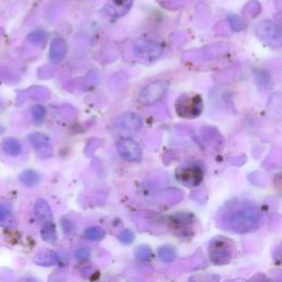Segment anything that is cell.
<instances>
[{
  "instance_id": "1",
  "label": "cell",
  "mask_w": 282,
  "mask_h": 282,
  "mask_svg": "<svg viewBox=\"0 0 282 282\" xmlns=\"http://www.w3.org/2000/svg\"><path fill=\"white\" fill-rule=\"evenodd\" d=\"M262 221L264 216L256 205L244 203L230 208L225 213L222 225L234 233L245 234L258 229L261 226Z\"/></svg>"
},
{
  "instance_id": "2",
  "label": "cell",
  "mask_w": 282,
  "mask_h": 282,
  "mask_svg": "<svg viewBox=\"0 0 282 282\" xmlns=\"http://www.w3.org/2000/svg\"><path fill=\"white\" fill-rule=\"evenodd\" d=\"M209 256L213 264L225 266L230 262L234 256V246L225 237L214 238L210 244Z\"/></svg>"
},
{
  "instance_id": "3",
  "label": "cell",
  "mask_w": 282,
  "mask_h": 282,
  "mask_svg": "<svg viewBox=\"0 0 282 282\" xmlns=\"http://www.w3.org/2000/svg\"><path fill=\"white\" fill-rule=\"evenodd\" d=\"M175 110L182 118L192 119L200 115L203 110V100L199 95H182L175 103Z\"/></svg>"
},
{
  "instance_id": "4",
  "label": "cell",
  "mask_w": 282,
  "mask_h": 282,
  "mask_svg": "<svg viewBox=\"0 0 282 282\" xmlns=\"http://www.w3.org/2000/svg\"><path fill=\"white\" fill-rule=\"evenodd\" d=\"M168 84L162 80L153 82L143 87L139 95V102L145 106H152L159 103L166 96Z\"/></svg>"
},
{
  "instance_id": "5",
  "label": "cell",
  "mask_w": 282,
  "mask_h": 282,
  "mask_svg": "<svg viewBox=\"0 0 282 282\" xmlns=\"http://www.w3.org/2000/svg\"><path fill=\"white\" fill-rule=\"evenodd\" d=\"M118 152L122 158L129 162H139L142 158V150L139 143L133 138H122L117 143Z\"/></svg>"
},
{
  "instance_id": "6",
  "label": "cell",
  "mask_w": 282,
  "mask_h": 282,
  "mask_svg": "<svg viewBox=\"0 0 282 282\" xmlns=\"http://www.w3.org/2000/svg\"><path fill=\"white\" fill-rule=\"evenodd\" d=\"M135 52L139 56V58L146 59V60H154L161 56L164 49L159 45L153 41L149 40H137L134 45Z\"/></svg>"
},
{
  "instance_id": "7",
  "label": "cell",
  "mask_w": 282,
  "mask_h": 282,
  "mask_svg": "<svg viewBox=\"0 0 282 282\" xmlns=\"http://www.w3.org/2000/svg\"><path fill=\"white\" fill-rule=\"evenodd\" d=\"M177 177L181 182L195 186L203 180V171L196 166L186 167L180 169L177 173Z\"/></svg>"
},
{
  "instance_id": "8",
  "label": "cell",
  "mask_w": 282,
  "mask_h": 282,
  "mask_svg": "<svg viewBox=\"0 0 282 282\" xmlns=\"http://www.w3.org/2000/svg\"><path fill=\"white\" fill-rule=\"evenodd\" d=\"M29 141L41 158H49L52 155V147L50 145L49 138L46 135L34 133L29 136Z\"/></svg>"
},
{
  "instance_id": "9",
  "label": "cell",
  "mask_w": 282,
  "mask_h": 282,
  "mask_svg": "<svg viewBox=\"0 0 282 282\" xmlns=\"http://www.w3.org/2000/svg\"><path fill=\"white\" fill-rule=\"evenodd\" d=\"M142 125V119L135 112H126L122 115L116 122V127L124 131H137Z\"/></svg>"
},
{
  "instance_id": "10",
  "label": "cell",
  "mask_w": 282,
  "mask_h": 282,
  "mask_svg": "<svg viewBox=\"0 0 282 282\" xmlns=\"http://www.w3.org/2000/svg\"><path fill=\"white\" fill-rule=\"evenodd\" d=\"M256 32L264 41L265 40L268 41V39L273 40V41H280V39H281L280 29L275 26V24L269 22V21H264V22L259 23L258 26H257Z\"/></svg>"
},
{
  "instance_id": "11",
  "label": "cell",
  "mask_w": 282,
  "mask_h": 282,
  "mask_svg": "<svg viewBox=\"0 0 282 282\" xmlns=\"http://www.w3.org/2000/svg\"><path fill=\"white\" fill-rule=\"evenodd\" d=\"M34 215L37 221L42 224L47 225L52 223L53 214H52L51 208H50V205L48 204L46 199L43 198L36 199V202L34 204Z\"/></svg>"
},
{
  "instance_id": "12",
  "label": "cell",
  "mask_w": 282,
  "mask_h": 282,
  "mask_svg": "<svg viewBox=\"0 0 282 282\" xmlns=\"http://www.w3.org/2000/svg\"><path fill=\"white\" fill-rule=\"evenodd\" d=\"M34 262L42 267H50L58 265L60 262V256L53 250L43 249L34 256Z\"/></svg>"
},
{
  "instance_id": "13",
  "label": "cell",
  "mask_w": 282,
  "mask_h": 282,
  "mask_svg": "<svg viewBox=\"0 0 282 282\" xmlns=\"http://www.w3.org/2000/svg\"><path fill=\"white\" fill-rule=\"evenodd\" d=\"M67 53V45L63 39H60V37H56L51 43V47H50V59L54 63H58L61 62L65 58V55Z\"/></svg>"
},
{
  "instance_id": "14",
  "label": "cell",
  "mask_w": 282,
  "mask_h": 282,
  "mask_svg": "<svg viewBox=\"0 0 282 282\" xmlns=\"http://www.w3.org/2000/svg\"><path fill=\"white\" fill-rule=\"evenodd\" d=\"M131 5H133V0H112L111 3L106 6L105 10L110 16L122 17L129 11Z\"/></svg>"
},
{
  "instance_id": "15",
  "label": "cell",
  "mask_w": 282,
  "mask_h": 282,
  "mask_svg": "<svg viewBox=\"0 0 282 282\" xmlns=\"http://www.w3.org/2000/svg\"><path fill=\"white\" fill-rule=\"evenodd\" d=\"M0 226L7 229H14L17 226L15 215L4 205H0Z\"/></svg>"
},
{
  "instance_id": "16",
  "label": "cell",
  "mask_w": 282,
  "mask_h": 282,
  "mask_svg": "<svg viewBox=\"0 0 282 282\" xmlns=\"http://www.w3.org/2000/svg\"><path fill=\"white\" fill-rule=\"evenodd\" d=\"M20 182L22 184H24L26 186H29V187H32V186H35L36 184H39L40 183V181H41V177H40V174L33 171V170H26V171H23L21 174H20Z\"/></svg>"
},
{
  "instance_id": "17",
  "label": "cell",
  "mask_w": 282,
  "mask_h": 282,
  "mask_svg": "<svg viewBox=\"0 0 282 282\" xmlns=\"http://www.w3.org/2000/svg\"><path fill=\"white\" fill-rule=\"evenodd\" d=\"M4 151L8 155L17 156L21 153L22 148L20 143L14 139V138H8V139L4 141Z\"/></svg>"
},
{
  "instance_id": "18",
  "label": "cell",
  "mask_w": 282,
  "mask_h": 282,
  "mask_svg": "<svg viewBox=\"0 0 282 282\" xmlns=\"http://www.w3.org/2000/svg\"><path fill=\"white\" fill-rule=\"evenodd\" d=\"M41 236L43 240L49 244H55L58 241V233H56L55 226L52 223L45 225V227L41 230Z\"/></svg>"
},
{
  "instance_id": "19",
  "label": "cell",
  "mask_w": 282,
  "mask_h": 282,
  "mask_svg": "<svg viewBox=\"0 0 282 282\" xmlns=\"http://www.w3.org/2000/svg\"><path fill=\"white\" fill-rule=\"evenodd\" d=\"M158 256L162 262H165V264H171V262L175 259V257H177V253H175L174 248L164 246L159 248Z\"/></svg>"
},
{
  "instance_id": "20",
  "label": "cell",
  "mask_w": 282,
  "mask_h": 282,
  "mask_svg": "<svg viewBox=\"0 0 282 282\" xmlns=\"http://www.w3.org/2000/svg\"><path fill=\"white\" fill-rule=\"evenodd\" d=\"M84 236L86 239L92 240V241H98L102 240L103 238L105 237V230L100 227L94 226V227H90L85 229L84 231Z\"/></svg>"
},
{
  "instance_id": "21",
  "label": "cell",
  "mask_w": 282,
  "mask_h": 282,
  "mask_svg": "<svg viewBox=\"0 0 282 282\" xmlns=\"http://www.w3.org/2000/svg\"><path fill=\"white\" fill-rule=\"evenodd\" d=\"M221 277L215 273H199L192 275L189 282H219Z\"/></svg>"
},
{
  "instance_id": "22",
  "label": "cell",
  "mask_w": 282,
  "mask_h": 282,
  "mask_svg": "<svg viewBox=\"0 0 282 282\" xmlns=\"http://www.w3.org/2000/svg\"><path fill=\"white\" fill-rule=\"evenodd\" d=\"M47 114L46 108L42 105H34L31 107V116L35 124H41Z\"/></svg>"
},
{
  "instance_id": "23",
  "label": "cell",
  "mask_w": 282,
  "mask_h": 282,
  "mask_svg": "<svg viewBox=\"0 0 282 282\" xmlns=\"http://www.w3.org/2000/svg\"><path fill=\"white\" fill-rule=\"evenodd\" d=\"M135 256H136L137 261L147 262V261H149L150 259H151L152 253H151V249H150L149 247L142 246V247H139V248L136 249Z\"/></svg>"
},
{
  "instance_id": "24",
  "label": "cell",
  "mask_w": 282,
  "mask_h": 282,
  "mask_svg": "<svg viewBox=\"0 0 282 282\" xmlns=\"http://www.w3.org/2000/svg\"><path fill=\"white\" fill-rule=\"evenodd\" d=\"M119 240H120L123 244H125V245H129V244H131L135 240V234L129 229L124 230L123 233L119 235Z\"/></svg>"
},
{
  "instance_id": "25",
  "label": "cell",
  "mask_w": 282,
  "mask_h": 282,
  "mask_svg": "<svg viewBox=\"0 0 282 282\" xmlns=\"http://www.w3.org/2000/svg\"><path fill=\"white\" fill-rule=\"evenodd\" d=\"M74 256L77 260H87L91 257V252L85 247H80L75 250Z\"/></svg>"
},
{
  "instance_id": "26",
  "label": "cell",
  "mask_w": 282,
  "mask_h": 282,
  "mask_svg": "<svg viewBox=\"0 0 282 282\" xmlns=\"http://www.w3.org/2000/svg\"><path fill=\"white\" fill-rule=\"evenodd\" d=\"M46 36L47 35L43 33L42 31H35V32L30 34L29 39L32 43H35V45H40V43H42L43 41L46 40Z\"/></svg>"
},
{
  "instance_id": "27",
  "label": "cell",
  "mask_w": 282,
  "mask_h": 282,
  "mask_svg": "<svg viewBox=\"0 0 282 282\" xmlns=\"http://www.w3.org/2000/svg\"><path fill=\"white\" fill-rule=\"evenodd\" d=\"M27 282H37V281H34V280H29V281H27Z\"/></svg>"
}]
</instances>
